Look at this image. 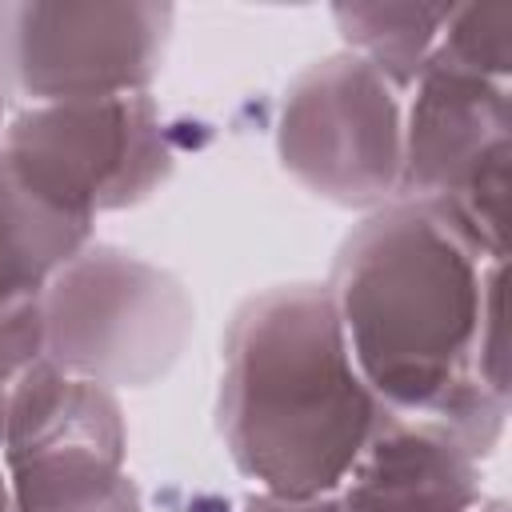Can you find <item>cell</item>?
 Listing matches in <instances>:
<instances>
[{
    "mask_svg": "<svg viewBox=\"0 0 512 512\" xmlns=\"http://www.w3.org/2000/svg\"><path fill=\"white\" fill-rule=\"evenodd\" d=\"M244 512H340L336 496H316V500H284V496H268V492H252L244 500ZM476 512H508L504 500H484Z\"/></svg>",
    "mask_w": 512,
    "mask_h": 512,
    "instance_id": "cell-14",
    "label": "cell"
},
{
    "mask_svg": "<svg viewBox=\"0 0 512 512\" xmlns=\"http://www.w3.org/2000/svg\"><path fill=\"white\" fill-rule=\"evenodd\" d=\"M332 496L340 512H476L484 476L444 424L384 408Z\"/></svg>",
    "mask_w": 512,
    "mask_h": 512,
    "instance_id": "cell-9",
    "label": "cell"
},
{
    "mask_svg": "<svg viewBox=\"0 0 512 512\" xmlns=\"http://www.w3.org/2000/svg\"><path fill=\"white\" fill-rule=\"evenodd\" d=\"M44 360V332H40V300L16 304L0 312V440H4V420L12 392L20 380Z\"/></svg>",
    "mask_w": 512,
    "mask_h": 512,
    "instance_id": "cell-13",
    "label": "cell"
},
{
    "mask_svg": "<svg viewBox=\"0 0 512 512\" xmlns=\"http://www.w3.org/2000/svg\"><path fill=\"white\" fill-rule=\"evenodd\" d=\"M452 4H336L332 20L352 56L380 72L396 92L428 68Z\"/></svg>",
    "mask_w": 512,
    "mask_h": 512,
    "instance_id": "cell-11",
    "label": "cell"
},
{
    "mask_svg": "<svg viewBox=\"0 0 512 512\" xmlns=\"http://www.w3.org/2000/svg\"><path fill=\"white\" fill-rule=\"evenodd\" d=\"M400 148V96L360 56H324L288 84L276 152L308 192L344 208L376 212L396 200Z\"/></svg>",
    "mask_w": 512,
    "mask_h": 512,
    "instance_id": "cell-7",
    "label": "cell"
},
{
    "mask_svg": "<svg viewBox=\"0 0 512 512\" xmlns=\"http://www.w3.org/2000/svg\"><path fill=\"white\" fill-rule=\"evenodd\" d=\"M92 240V224L44 204L0 156V312L40 300L44 284Z\"/></svg>",
    "mask_w": 512,
    "mask_h": 512,
    "instance_id": "cell-10",
    "label": "cell"
},
{
    "mask_svg": "<svg viewBox=\"0 0 512 512\" xmlns=\"http://www.w3.org/2000/svg\"><path fill=\"white\" fill-rule=\"evenodd\" d=\"M0 132H4V88H0Z\"/></svg>",
    "mask_w": 512,
    "mask_h": 512,
    "instance_id": "cell-16",
    "label": "cell"
},
{
    "mask_svg": "<svg viewBox=\"0 0 512 512\" xmlns=\"http://www.w3.org/2000/svg\"><path fill=\"white\" fill-rule=\"evenodd\" d=\"M172 4H4L0 88L32 104L136 96L160 76Z\"/></svg>",
    "mask_w": 512,
    "mask_h": 512,
    "instance_id": "cell-8",
    "label": "cell"
},
{
    "mask_svg": "<svg viewBox=\"0 0 512 512\" xmlns=\"http://www.w3.org/2000/svg\"><path fill=\"white\" fill-rule=\"evenodd\" d=\"M0 452L12 512H144L116 392L48 360L12 392Z\"/></svg>",
    "mask_w": 512,
    "mask_h": 512,
    "instance_id": "cell-6",
    "label": "cell"
},
{
    "mask_svg": "<svg viewBox=\"0 0 512 512\" xmlns=\"http://www.w3.org/2000/svg\"><path fill=\"white\" fill-rule=\"evenodd\" d=\"M324 288L380 408L444 424L480 460L500 444L508 396L480 352L504 260H484L432 208L392 200L344 236Z\"/></svg>",
    "mask_w": 512,
    "mask_h": 512,
    "instance_id": "cell-1",
    "label": "cell"
},
{
    "mask_svg": "<svg viewBox=\"0 0 512 512\" xmlns=\"http://www.w3.org/2000/svg\"><path fill=\"white\" fill-rule=\"evenodd\" d=\"M412 92L396 200L432 208L484 260H504L512 156L508 84H492L432 56Z\"/></svg>",
    "mask_w": 512,
    "mask_h": 512,
    "instance_id": "cell-4",
    "label": "cell"
},
{
    "mask_svg": "<svg viewBox=\"0 0 512 512\" xmlns=\"http://www.w3.org/2000/svg\"><path fill=\"white\" fill-rule=\"evenodd\" d=\"M0 512H12V496H8V476L0 468Z\"/></svg>",
    "mask_w": 512,
    "mask_h": 512,
    "instance_id": "cell-15",
    "label": "cell"
},
{
    "mask_svg": "<svg viewBox=\"0 0 512 512\" xmlns=\"http://www.w3.org/2000/svg\"><path fill=\"white\" fill-rule=\"evenodd\" d=\"M440 60L484 76L492 84H508L512 72V4H452V16L440 32L436 52Z\"/></svg>",
    "mask_w": 512,
    "mask_h": 512,
    "instance_id": "cell-12",
    "label": "cell"
},
{
    "mask_svg": "<svg viewBox=\"0 0 512 512\" xmlns=\"http://www.w3.org/2000/svg\"><path fill=\"white\" fill-rule=\"evenodd\" d=\"M0 156L44 204L84 224L148 200L176 164L148 92L32 104L4 124Z\"/></svg>",
    "mask_w": 512,
    "mask_h": 512,
    "instance_id": "cell-5",
    "label": "cell"
},
{
    "mask_svg": "<svg viewBox=\"0 0 512 512\" xmlns=\"http://www.w3.org/2000/svg\"><path fill=\"white\" fill-rule=\"evenodd\" d=\"M196 304L160 264L116 244H84L40 292L44 360L64 376L148 388L188 348Z\"/></svg>",
    "mask_w": 512,
    "mask_h": 512,
    "instance_id": "cell-3",
    "label": "cell"
},
{
    "mask_svg": "<svg viewBox=\"0 0 512 512\" xmlns=\"http://www.w3.org/2000/svg\"><path fill=\"white\" fill-rule=\"evenodd\" d=\"M380 412L324 284H280L236 308L216 416L232 464L260 492L332 496Z\"/></svg>",
    "mask_w": 512,
    "mask_h": 512,
    "instance_id": "cell-2",
    "label": "cell"
}]
</instances>
